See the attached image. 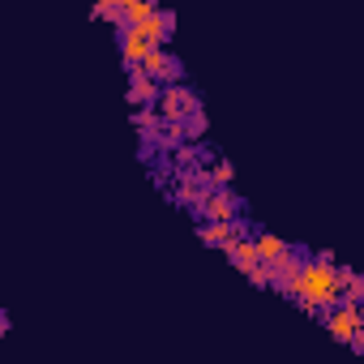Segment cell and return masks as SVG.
Instances as JSON below:
<instances>
[{"instance_id":"cell-9","label":"cell","mask_w":364,"mask_h":364,"mask_svg":"<svg viewBox=\"0 0 364 364\" xmlns=\"http://www.w3.org/2000/svg\"><path fill=\"white\" fill-rule=\"evenodd\" d=\"M120 56H124V65H129V69H137V65L150 56V43H146L137 31H120Z\"/></svg>"},{"instance_id":"cell-8","label":"cell","mask_w":364,"mask_h":364,"mask_svg":"<svg viewBox=\"0 0 364 364\" xmlns=\"http://www.w3.org/2000/svg\"><path fill=\"white\" fill-rule=\"evenodd\" d=\"M253 240H257V257H262V266H274V262H283V257L291 253V245L279 240L274 232H257Z\"/></svg>"},{"instance_id":"cell-4","label":"cell","mask_w":364,"mask_h":364,"mask_svg":"<svg viewBox=\"0 0 364 364\" xmlns=\"http://www.w3.org/2000/svg\"><path fill=\"white\" fill-rule=\"evenodd\" d=\"M240 198L232 193V189H215V193H206V202L198 206V215H202V223H236L240 219Z\"/></svg>"},{"instance_id":"cell-17","label":"cell","mask_w":364,"mask_h":364,"mask_svg":"<svg viewBox=\"0 0 364 364\" xmlns=\"http://www.w3.org/2000/svg\"><path fill=\"white\" fill-rule=\"evenodd\" d=\"M133 129H141V133H163L159 107H133Z\"/></svg>"},{"instance_id":"cell-18","label":"cell","mask_w":364,"mask_h":364,"mask_svg":"<svg viewBox=\"0 0 364 364\" xmlns=\"http://www.w3.org/2000/svg\"><path fill=\"white\" fill-rule=\"evenodd\" d=\"M232 176H236V167H232L228 159H215V163L206 167V180H210V189H228V185H232Z\"/></svg>"},{"instance_id":"cell-21","label":"cell","mask_w":364,"mask_h":364,"mask_svg":"<svg viewBox=\"0 0 364 364\" xmlns=\"http://www.w3.org/2000/svg\"><path fill=\"white\" fill-rule=\"evenodd\" d=\"M351 347H355V351H364V330H360V338H355V343H351Z\"/></svg>"},{"instance_id":"cell-1","label":"cell","mask_w":364,"mask_h":364,"mask_svg":"<svg viewBox=\"0 0 364 364\" xmlns=\"http://www.w3.org/2000/svg\"><path fill=\"white\" fill-rule=\"evenodd\" d=\"M343 283H347V266L309 257L304 270H300V279H296V296L291 300H300L304 313H321L326 317L330 309L343 304Z\"/></svg>"},{"instance_id":"cell-6","label":"cell","mask_w":364,"mask_h":364,"mask_svg":"<svg viewBox=\"0 0 364 364\" xmlns=\"http://www.w3.org/2000/svg\"><path fill=\"white\" fill-rule=\"evenodd\" d=\"M159 99H163V86H159L150 73L129 69V103H133V107H159Z\"/></svg>"},{"instance_id":"cell-15","label":"cell","mask_w":364,"mask_h":364,"mask_svg":"<svg viewBox=\"0 0 364 364\" xmlns=\"http://www.w3.org/2000/svg\"><path fill=\"white\" fill-rule=\"evenodd\" d=\"M154 14H159L154 0H124V31H129V26H141V22L154 18Z\"/></svg>"},{"instance_id":"cell-16","label":"cell","mask_w":364,"mask_h":364,"mask_svg":"<svg viewBox=\"0 0 364 364\" xmlns=\"http://www.w3.org/2000/svg\"><path fill=\"white\" fill-rule=\"evenodd\" d=\"M202 159H206L202 146H180V150L171 154V167H176V171H193V163H202ZM202 167H206V163H202Z\"/></svg>"},{"instance_id":"cell-5","label":"cell","mask_w":364,"mask_h":364,"mask_svg":"<svg viewBox=\"0 0 364 364\" xmlns=\"http://www.w3.org/2000/svg\"><path fill=\"white\" fill-rule=\"evenodd\" d=\"M129 31H137L150 48H163L171 39V31H176V9H159L154 18H146L141 26H129Z\"/></svg>"},{"instance_id":"cell-12","label":"cell","mask_w":364,"mask_h":364,"mask_svg":"<svg viewBox=\"0 0 364 364\" xmlns=\"http://www.w3.org/2000/svg\"><path fill=\"white\" fill-rule=\"evenodd\" d=\"M154 146H163V150H180V146H193L189 141V124L185 120H176V124H163V133H154Z\"/></svg>"},{"instance_id":"cell-19","label":"cell","mask_w":364,"mask_h":364,"mask_svg":"<svg viewBox=\"0 0 364 364\" xmlns=\"http://www.w3.org/2000/svg\"><path fill=\"white\" fill-rule=\"evenodd\" d=\"M343 300H347V304H364V274L347 270V283H343Z\"/></svg>"},{"instance_id":"cell-10","label":"cell","mask_w":364,"mask_h":364,"mask_svg":"<svg viewBox=\"0 0 364 364\" xmlns=\"http://www.w3.org/2000/svg\"><path fill=\"white\" fill-rule=\"evenodd\" d=\"M223 253H228V257H232V262H236L245 274H249L253 266H262V257H257V240H245V236H236V240H232Z\"/></svg>"},{"instance_id":"cell-14","label":"cell","mask_w":364,"mask_h":364,"mask_svg":"<svg viewBox=\"0 0 364 364\" xmlns=\"http://www.w3.org/2000/svg\"><path fill=\"white\" fill-rule=\"evenodd\" d=\"M90 18L116 22V31H124V0H95V5H90Z\"/></svg>"},{"instance_id":"cell-11","label":"cell","mask_w":364,"mask_h":364,"mask_svg":"<svg viewBox=\"0 0 364 364\" xmlns=\"http://www.w3.org/2000/svg\"><path fill=\"white\" fill-rule=\"evenodd\" d=\"M198 240L210 245V249H228L236 240V223H202L198 228Z\"/></svg>"},{"instance_id":"cell-2","label":"cell","mask_w":364,"mask_h":364,"mask_svg":"<svg viewBox=\"0 0 364 364\" xmlns=\"http://www.w3.org/2000/svg\"><path fill=\"white\" fill-rule=\"evenodd\" d=\"M193 112H202V99H198V90H189L185 82H180V86H163V99H159V116H163V124L189 120Z\"/></svg>"},{"instance_id":"cell-22","label":"cell","mask_w":364,"mask_h":364,"mask_svg":"<svg viewBox=\"0 0 364 364\" xmlns=\"http://www.w3.org/2000/svg\"><path fill=\"white\" fill-rule=\"evenodd\" d=\"M360 313H364V304H360Z\"/></svg>"},{"instance_id":"cell-13","label":"cell","mask_w":364,"mask_h":364,"mask_svg":"<svg viewBox=\"0 0 364 364\" xmlns=\"http://www.w3.org/2000/svg\"><path fill=\"white\" fill-rule=\"evenodd\" d=\"M171 56H176V52H167V48H150V56H146V60H141L137 69H141V73H150V77H154V82L163 86V77H167V65H171Z\"/></svg>"},{"instance_id":"cell-20","label":"cell","mask_w":364,"mask_h":364,"mask_svg":"<svg viewBox=\"0 0 364 364\" xmlns=\"http://www.w3.org/2000/svg\"><path fill=\"white\" fill-rule=\"evenodd\" d=\"M185 124H189V141H193V146H198V141L206 137V129H210V120H206V112H193V116H189Z\"/></svg>"},{"instance_id":"cell-7","label":"cell","mask_w":364,"mask_h":364,"mask_svg":"<svg viewBox=\"0 0 364 364\" xmlns=\"http://www.w3.org/2000/svg\"><path fill=\"white\" fill-rule=\"evenodd\" d=\"M304 262H309V257H304L300 249H291L283 262H274V266H270V274H274V287H279L283 296H296V279H300Z\"/></svg>"},{"instance_id":"cell-3","label":"cell","mask_w":364,"mask_h":364,"mask_svg":"<svg viewBox=\"0 0 364 364\" xmlns=\"http://www.w3.org/2000/svg\"><path fill=\"white\" fill-rule=\"evenodd\" d=\"M321 321H326V330H330L338 343H355L360 330H364V313H360V304H347V300H343L338 309H330Z\"/></svg>"}]
</instances>
